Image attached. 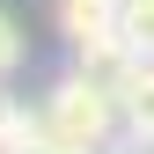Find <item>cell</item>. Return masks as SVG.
Here are the masks:
<instances>
[{
  "mask_svg": "<svg viewBox=\"0 0 154 154\" xmlns=\"http://www.w3.org/2000/svg\"><path fill=\"white\" fill-rule=\"evenodd\" d=\"M59 37L73 44V59L125 44V0H59Z\"/></svg>",
  "mask_w": 154,
  "mask_h": 154,
  "instance_id": "obj_2",
  "label": "cell"
},
{
  "mask_svg": "<svg viewBox=\"0 0 154 154\" xmlns=\"http://www.w3.org/2000/svg\"><path fill=\"white\" fill-rule=\"evenodd\" d=\"M125 44L154 59V0H125Z\"/></svg>",
  "mask_w": 154,
  "mask_h": 154,
  "instance_id": "obj_3",
  "label": "cell"
},
{
  "mask_svg": "<svg viewBox=\"0 0 154 154\" xmlns=\"http://www.w3.org/2000/svg\"><path fill=\"white\" fill-rule=\"evenodd\" d=\"M22 154H88V147H66V140H51V132H37V140H29Z\"/></svg>",
  "mask_w": 154,
  "mask_h": 154,
  "instance_id": "obj_5",
  "label": "cell"
},
{
  "mask_svg": "<svg viewBox=\"0 0 154 154\" xmlns=\"http://www.w3.org/2000/svg\"><path fill=\"white\" fill-rule=\"evenodd\" d=\"M22 66V29H15V15L0 8V81H8V73Z\"/></svg>",
  "mask_w": 154,
  "mask_h": 154,
  "instance_id": "obj_4",
  "label": "cell"
},
{
  "mask_svg": "<svg viewBox=\"0 0 154 154\" xmlns=\"http://www.w3.org/2000/svg\"><path fill=\"white\" fill-rule=\"evenodd\" d=\"M37 118H44V132H51V140H66V147H88V154H110V140L125 132V110H118V95H110V88H95L81 66H66L59 81L37 95Z\"/></svg>",
  "mask_w": 154,
  "mask_h": 154,
  "instance_id": "obj_1",
  "label": "cell"
}]
</instances>
